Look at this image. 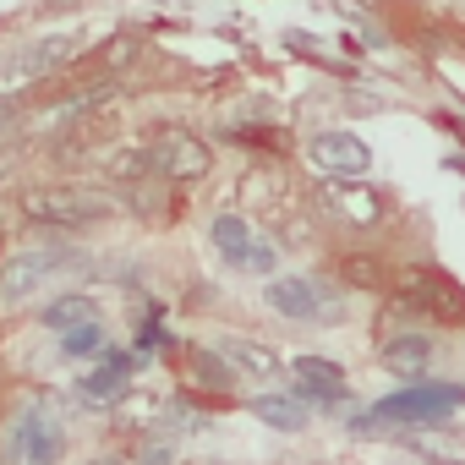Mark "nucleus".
I'll return each mask as SVG.
<instances>
[{"label": "nucleus", "instance_id": "1", "mask_svg": "<svg viewBox=\"0 0 465 465\" xmlns=\"http://www.w3.org/2000/svg\"><path fill=\"white\" fill-rule=\"evenodd\" d=\"M465 405V389L460 383H411L389 400H378L361 421H351L356 432H411V427H427V421H443L449 411Z\"/></svg>", "mask_w": 465, "mask_h": 465}, {"label": "nucleus", "instance_id": "2", "mask_svg": "<svg viewBox=\"0 0 465 465\" xmlns=\"http://www.w3.org/2000/svg\"><path fill=\"white\" fill-rule=\"evenodd\" d=\"M83 252L77 247H28L17 258H6V269H0V307H23L34 302L39 291H50L66 269H77Z\"/></svg>", "mask_w": 465, "mask_h": 465}, {"label": "nucleus", "instance_id": "3", "mask_svg": "<svg viewBox=\"0 0 465 465\" xmlns=\"http://www.w3.org/2000/svg\"><path fill=\"white\" fill-rule=\"evenodd\" d=\"M208 242H213L219 263L236 269V274H274V263H280V252L258 236L242 213H219V219L208 224Z\"/></svg>", "mask_w": 465, "mask_h": 465}, {"label": "nucleus", "instance_id": "4", "mask_svg": "<svg viewBox=\"0 0 465 465\" xmlns=\"http://www.w3.org/2000/svg\"><path fill=\"white\" fill-rule=\"evenodd\" d=\"M110 213V197H99V192H77V186H39V192H28L23 197V219H34V224H94V219H104Z\"/></svg>", "mask_w": 465, "mask_h": 465}, {"label": "nucleus", "instance_id": "5", "mask_svg": "<svg viewBox=\"0 0 465 465\" xmlns=\"http://www.w3.org/2000/svg\"><path fill=\"white\" fill-rule=\"evenodd\" d=\"M307 164H312L323 181H345V186H356V181L372 175V148H367L356 132H318L312 148H307Z\"/></svg>", "mask_w": 465, "mask_h": 465}, {"label": "nucleus", "instance_id": "6", "mask_svg": "<svg viewBox=\"0 0 465 465\" xmlns=\"http://www.w3.org/2000/svg\"><path fill=\"white\" fill-rule=\"evenodd\" d=\"M77 400L94 405V411H115V405H126V400H132V356L110 351L94 372H83V378H77Z\"/></svg>", "mask_w": 465, "mask_h": 465}, {"label": "nucleus", "instance_id": "7", "mask_svg": "<svg viewBox=\"0 0 465 465\" xmlns=\"http://www.w3.org/2000/svg\"><path fill=\"white\" fill-rule=\"evenodd\" d=\"M208 164H213V153H208L203 137H192V132H159V137H153V170H159V175H170V181H197Z\"/></svg>", "mask_w": 465, "mask_h": 465}, {"label": "nucleus", "instance_id": "8", "mask_svg": "<svg viewBox=\"0 0 465 465\" xmlns=\"http://www.w3.org/2000/svg\"><path fill=\"white\" fill-rule=\"evenodd\" d=\"M296 372V400H312V405H345L351 400V383H345V367L329 361V356H296L291 361Z\"/></svg>", "mask_w": 465, "mask_h": 465}, {"label": "nucleus", "instance_id": "9", "mask_svg": "<svg viewBox=\"0 0 465 465\" xmlns=\"http://www.w3.org/2000/svg\"><path fill=\"white\" fill-rule=\"evenodd\" d=\"M400 443L427 460V465H465V427L460 421H427V427H411L400 432Z\"/></svg>", "mask_w": 465, "mask_h": 465}, {"label": "nucleus", "instance_id": "10", "mask_svg": "<svg viewBox=\"0 0 465 465\" xmlns=\"http://www.w3.org/2000/svg\"><path fill=\"white\" fill-rule=\"evenodd\" d=\"M263 302H269V312H280V318H296V323H318L323 291H318L312 280H302V274H274V280L263 285Z\"/></svg>", "mask_w": 465, "mask_h": 465}, {"label": "nucleus", "instance_id": "11", "mask_svg": "<svg viewBox=\"0 0 465 465\" xmlns=\"http://www.w3.org/2000/svg\"><path fill=\"white\" fill-rule=\"evenodd\" d=\"M17 449H23V465H55L66 454V427L55 416H45V411H23Z\"/></svg>", "mask_w": 465, "mask_h": 465}, {"label": "nucleus", "instance_id": "12", "mask_svg": "<svg viewBox=\"0 0 465 465\" xmlns=\"http://www.w3.org/2000/svg\"><path fill=\"white\" fill-rule=\"evenodd\" d=\"M323 208H329L340 224H356V230H367V224H378V219H383V197H378V192H367L361 181H356V186L329 181V186H323Z\"/></svg>", "mask_w": 465, "mask_h": 465}, {"label": "nucleus", "instance_id": "13", "mask_svg": "<svg viewBox=\"0 0 465 465\" xmlns=\"http://www.w3.org/2000/svg\"><path fill=\"white\" fill-rule=\"evenodd\" d=\"M213 351L224 356V367L236 372V378H280V367H285L263 340H247V334H224Z\"/></svg>", "mask_w": 465, "mask_h": 465}, {"label": "nucleus", "instance_id": "14", "mask_svg": "<svg viewBox=\"0 0 465 465\" xmlns=\"http://www.w3.org/2000/svg\"><path fill=\"white\" fill-rule=\"evenodd\" d=\"M405 302L411 307H421V312H432V318H460L465 312V296L443 280V274H432V269H421V274H405Z\"/></svg>", "mask_w": 465, "mask_h": 465}, {"label": "nucleus", "instance_id": "15", "mask_svg": "<svg viewBox=\"0 0 465 465\" xmlns=\"http://www.w3.org/2000/svg\"><path fill=\"white\" fill-rule=\"evenodd\" d=\"M378 361H383L394 378H405V383H421V378H427V361H432V340H427V334H416V329H405V334L383 340Z\"/></svg>", "mask_w": 465, "mask_h": 465}, {"label": "nucleus", "instance_id": "16", "mask_svg": "<svg viewBox=\"0 0 465 465\" xmlns=\"http://www.w3.org/2000/svg\"><path fill=\"white\" fill-rule=\"evenodd\" d=\"M77 50H83L77 34H45V39H34V45L17 55V72H23V77H50V72H61Z\"/></svg>", "mask_w": 465, "mask_h": 465}, {"label": "nucleus", "instance_id": "17", "mask_svg": "<svg viewBox=\"0 0 465 465\" xmlns=\"http://www.w3.org/2000/svg\"><path fill=\"white\" fill-rule=\"evenodd\" d=\"M252 416L263 421V427H274V432H307V400H296V394H258L252 400Z\"/></svg>", "mask_w": 465, "mask_h": 465}, {"label": "nucleus", "instance_id": "18", "mask_svg": "<svg viewBox=\"0 0 465 465\" xmlns=\"http://www.w3.org/2000/svg\"><path fill=\"white\" fill-rule=\"evenodd\" d=\"M45 323H50L55 334H72V329H83V323H99V302L66 291V296H55V302L45 307Z\"/></svg>", "mask_w": 465, "mask_h": 465}, {"label": "nucleus", "instance_id": "19", "mask_svg": "<svg viewBox=\"0 0 465 465\" xmlns=\"http://www.w3.org/2000/svg\"><path fill=\"white\" fill-rule=\"evenodd\" d=\"M186 367H192V378H197L203 389H219V394H224V389H236V372H230L224 356L208 351V345H192V351H186Z\"/></svg>", "mask_w": 465, "mask_h": 465}, {"label": "nucleus", "instance_id": "20", "mask_svg": "<svg viewBox=\"0 0 465 465\" xmlns=\"http://www.w3.org/2000/svg\"><path fill=\"white\" fill-rule=\"evenodd\" d=\"M104 345H110V334H104V323H83V329H72V334H61V351H66V356H77V361H83V356H99Z\"/></svg>", "mask_w": 465, "mask_h": 465}, {"label": "nucleus", "instance_id": "21", "mask_svg": "<svg viewBox=\"0 0 465 465\" xmlns=\"http://www.w3.org/2000/svg\"><path fill=\"white\" fill-rule=\"evenodd\" d=\"M88 465H121V460H88Z\"/></svg>", "mask_w": 465, "mask_h": 465}]
</instances>
